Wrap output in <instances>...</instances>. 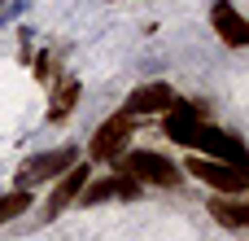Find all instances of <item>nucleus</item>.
I'll return each instance as SVG.
<instances>
[{
	"instance_id": "1",
	"label": "nucleus",
	"mask_w": 249,
	"mask_h": 241,
	"mask_svg": "<svg viewBox=\"0 0 249 241\" xmlns=\"http://www.w3.org/2000/svg\"><path fill=\"white\" fill-rule=\"evenodd\" d=\"M118 171L131 176L136 184H158V189H175V184H179V167H175L171 158L153 154V149H136V154H127Z\"/></svg>"
},
{
	"instance_id": "2",
	"label": "nucleus",
	"mask_w": 249,
	"mask_h": 241,
	"mask_svg": "<svg viewBox=\"0 0 249 241\" xmlns=\"http://www.w3.org/2000/svg\"><path fill=\"white\" fill-rule=\"evenodd\" d=\"M74 162H79V149H74V145L44 149V154L26 158V162L18 167V189H35V184H44V180H57V176H61V171H70Z\"/></svg>"
},
{
	"instance_id": "3",
	"label": "nucleus",
	"mask_w": 249,
	"mask_h": 241,
	"mask_svg": "<svg viewBox=\"0 0 249 241\" xmlns=\"http://www.w3.org/2000/svg\"><path fill=\"white\" fill-rule=\"evenodd\" d=\"M197 180H206V184H214L219 193H245L249 189V171L245 167H236V162H223V158H193V162H184Z\"/></svg>"
},
{
	"instance_id": "4",
	"label": "nucleus",
	"mask_w": 249,
	"mask_h": 241,
	"mask_svg": "<svg viewBox=\"0 0 249 241\" xmlns=\"http://www.w3.org/2000/svg\"><path fill=\"white\" fill-rule=\"evenodd\" d=\"M131 132H136L131 114H114V119H105V123L96 127V136H92V158H96V162H114V158L127 149Z\"/></svg>"
},
{
	"instance_id": "5",
	"label": "nucleus",
	"mask_w": 249,
	"mask_h": 241,
	"mask_svg": "<svg viewBox=\"0 0 249 241\" xmlns=\"http://www.w3.org/2000/svg\"><path fill=\"white\" fill-rule=\"evenodd\" d=\"M144 193V184H136L131 176H109V180H96V184H83L79 189V198H74V206H101V202H109V198H140Z\"/></svg>"
},
{
	"instance_id": "6",
	"label": "nucleus",
	"mask_w": 249,
	"mask_h": 241,
	"mask_svg": "<svg viewBox=\"0 0 249 241\" xmlns=\"http://www.w3.org/2000/svg\"><path fill=\"white\" fill-rule=\"evenodd\" d=\"M175 105V88L171 83H140L131 97H127V114L136 119V114H162V110H171Z\"/></svg>"
},
{
	"instance_id": "7",
	"label": "nucleus",
	"mask_w": 249,
	"mask_h": 241,
	"mask_svg": "<svg viewBox=\"0 0 249 241\" xmlns=\"http://www.w3.org/2000/svg\"><path fill=\"white\" fill-rule=\"evenodd\" d=\"M210 22H214V31H219V40H223L228 48H245V44H249V22L232 9V4H228V0H219V4H214Z\"/></svg>"
},
{
	"instance_id": "8",
	"label": "nucleus",
	"mask_w": 249,
	"mask_h": 241,
	"mask_svg": "<svg viewBox=\"0 0 249 241\" xmlns=\"http://www.w3.org/2000/svg\"><path fill=\"white\" fill-rule=\"evenodd\" d=\"M83 184H88V167H79V162H74L70 171H61V184L53 189L48 215H61V211H66V206H70V202L79 198V189H83Z\"/></svg>"
},
{
	"instance_id": "9",
	"label": "nucleus",
	"mask_w": 249,
	"mask_h": 241,
	"mask_svg": "<svg viewBox=\"0 0 249 241\" xmlns=\"http://www.w3.org/2000/svg\"><path fill=\"white\" fill-rule=\"evenodd\" d=\"M210 215H214L223 228H232V233L249 228V202H223V198H214V202H210Z\"/></svg>"
},
{
	"instance_id": "10",
	"label": "nucleus",
	"mask_w": 249,
	"mask_h": 241,
	"mask_svg": "<svg viewBox=\"0 0 249 241\" xmlns=\"http://www.w3.org/2000/svg\"><path fill=\"white\" fill-rule=\"evenodd\" d=\"M74 101H79V79H66L57 92H53V105H48V119L53 123H61L70 110H74Z\"/></svg>"
},
{
	"instance_id": "11",
	"label": "nucleus",
	"mask_w": 249,
	"mask_h": 241,
	"mask_svg": "<svg viewBox=\"0 0 249 241\" xmlns=\"http://www.w3.org/2000/svg\"><path fill=\"white\" fill-rule=\"evenodd\" d=\"M31 189H13V193H0V224H9V220H18V215H26L31 211Z\"/></svg>"
}]
</instances>
